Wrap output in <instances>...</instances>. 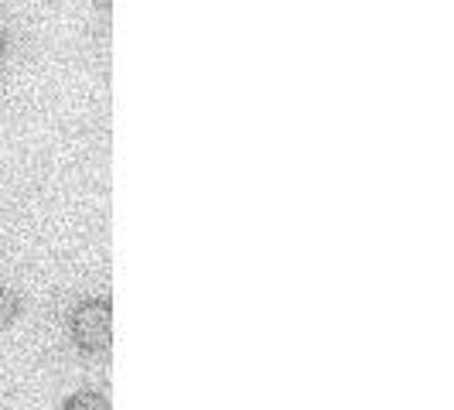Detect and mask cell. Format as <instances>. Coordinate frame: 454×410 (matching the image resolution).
<instances>
[{
  "instance_id": "cell-1",
  "label": "cell",
  "mask_w": 454,
  "mask_h": 410,
  "mask_svg": "<svg viewBox=\"0 0 454 410\" xmlns=\"http://www.w3.org/2000/svg\"><path fill=\"white\" fill-rule=\"evenodd\" d=\"M110 321H114L110 319V304L92 301V304H82L75 311L72 332H75L79 345H86V349H106L110 345Z\"/></svg>"
},
{
  "instance_id": "cell-2",
  "label": "cell",
  "mask_w": 454,
  "mask_h": 410,
  "mask_svg": "<svg viewBox=\"0 0 454 410\" xmlns=\"http://www.w3.org/2000/svg\"><path fill=\"white\" fill-rule=\"evenodd\" d=\"M66 410H110V404H106V397H99V393H79V397L68 400Z\"/></svg>"
},
{
  "instance_id": "cell-3",
  "label": "cell",
  "mask_w": 454,
  "mask_h": 410,
  "mask_svg": "<svg viewBox=\"0 0 454 410\" xmlns=\"http://www.w3.org/2000/svg\"><path fill=\"white\" fill-rule=\"evenodd\" d=\"M14 315H18V297L11 295V291H0V328L11 325Z\"/></svg>"
}]
</instances>
